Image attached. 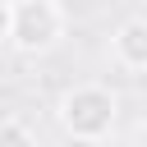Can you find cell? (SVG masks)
<instances>
[{"label": "cell", "instance_id": "obj_2", "mask_svg": "<svg viewBox=\"0 0 147 147\" xmlns=\"http://www.w3.org/2000/svg\"><path fill=\"white\" fill-rule=\"evenodd\" d=\"M64 32H69V14L60 0H9L5 46H14L18 55H46L64 41Z\"/></svg>", "mask_w": 147, "mask_h": 147}, {"label": "cell", "instance_id": "obj_5", "mask_svg": "<svg viewBox=\"0 0 147 147\" xmlns=\"http://www.w3.org/2000/svg\"><path fill=\"white\" fill-rule=\"evenodd\" d=\"M5 37H9V0H0V46H5Z\"/></svg>", "mask_w": 147, "mask_h": 147}, {"label": "cell", "instance_id": "obj_1", "mask_svg": "<svg viewBox=\"0 0 147 147\" xmlns=\"http://www.w3.org/2000/svg\"><path fill=\"white\" fill-rule=\"evenodd\" d=\"M119 92L106 83H74L55 101V119L74 142H106L119 129Z\"/></svg>", "mask_w": 147, "mask_h": 147}, {"label": "cell", "instance_id": "obj_3", "mask_svg": "<svg viewBox=\"0 0 147 147\" xmlns=\"http://www.w3.org/2000/svg\"><path fill=\"white\" fill-rule=\"evenodd\" d=\"M110 60H115L129 78H138V74L147 69V18H142V14H129V18L110 32Z\"/></svg>", "mask_w": 147, "mask_h": 147}, {"label": "cell", "instance_id": "obj_4", "mask_svg": "<svg viewBox=\"0 0 147 147\" xmlns=\"http://www.w3.org/2000/svg\"><path fill=\"white\" fill-rule=\"evenodd\" d=\"M37 142V129L14 119V115H0V147H32Z\"/></svg>", "mask_w": 147, "mask_h": 147}]
</instances>
